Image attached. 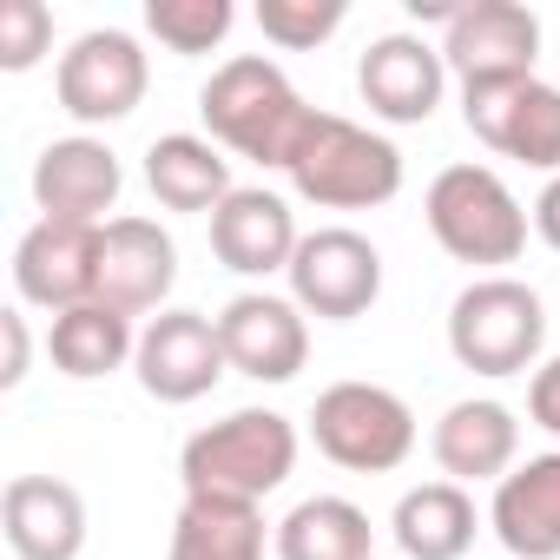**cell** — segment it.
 Instances as JSON below:
<instances>
[{"label": "cell", "instance_id": "obj_1", "mask_svg": "<svg viewBox=\"0 0 560 560\" xmlns=\"http://www.w3.org/2000/svg\"><path fill=\"white\" fill-rule=\"evenodd\" d=\"M198 113H205L211 145H224V152H237V159H250V165L284 172L317 106H304V93L284 80V67H277V60L237 54V60H224V67L205 80Z\"/></svg>", "mask_w": 560, "mask_h": 560}, {"label": "cell", "instance_id": "obj_2", "mask_svg": "<svg viewBox=\"0 0 560 560\" xmlns=\"http://www.w3.org/2000/svg\"><path fill=\"white\" fill-rule=\"evenodd\" d=\"M298 468V429L277 409H231L224 422L198 429L178 448V481L185 494L205 501H244L257 508L264 494H277Z\"/></svg>", "mask_w": 560, "mask_h": 560}, {"label": "cell", "instance_id": "obj_3", "mask_svg": "<svg viewBox=\"0 0 560 560\" xmlns=\"http://www.w3.org/2000/svg\"><path fill=\"white\" fill-rule=\"evenodd\" d=\"M284 178L317 211H376L402 191V152L343 113H311Z\"/></svg>", "mask_w": 560, "mask_h": 560}, {"label": "cell", "instance_id": "obj_4", "mask_svg": "<svg viewBox=\"0 0 560 560\" xmlns=\"http://www.w3.org/2000/svg\"><path fill=\"white\" fill-rule=\"evenodd\" d=\"M422 218H429L435 244L455 264H475V270L514 264L527 250V224H534V211H521V198L508 191V178L494 165H448V172H435V185L422 198Z\"/></svg>", "mask_w": 560, "mask_h": 560}, {"label": "cell", "instance_id": "obj_5", "mask_svg": "<svg viewBox=\"0 0 560 560\" xmlns=\"http://www.w3.org/2000/svg\"><path fill=\"white\" fill-rule=\"evenodd\" d=\"M547 343V304L521 277H475V284L448 304V350L475 376H527L540 370Z\"/></svg>", "mask_w": 560, "mask_h": 560}, {"label": "cell", "instance_id": "obj_6", "mask_svg": "<svg viewBox=\"0 0 560 560\" xmlns=\"http://www.w3.org/2000/svg\"><path fill=\"white\" fill-rule=\"evenodd\" d=\"M317 448L350 475H389L416 455V409L383 383H330L311 409Z\"/></svg>", "mask_w": 560, "mask_h": 560}, {"label": "cell", "instance_id": "obj_7", "mask_svg": "<svg viewBox=\"0 0 560 560\" xmlns=\"http://www.w3.org/2000/svg\"><path fill=\"white\" fill-rule=\"evenodd\" d=\"M291 304L304 317H324V324H357L376 298H383V250L350 231V224H324L298 244L291 257Z\"/></svg>", "mask_w": 560, "mask_h": 560}, {"label": "cell", "instance_id": "obj_8", "mask_svg": "<svg viewBox=\"0 0 560 560\" xmlns=\"http://www.w3.org/2000/svg\"><path fill=\"white\" fill-rule=\"evenodd\" d=\"M152 86V60L132 34L119 27H93L80 34L67 54H60V73H54V93H60V113L80 119V126H119L139 113Z\"/></svg>", "mask_w": 560, "mask_h": 560}, {"label": "cell", "instance_id": "obj_9", "mask_svg": "<svg viewBox=\"0 0 560 560\" xmlns=\"http://www.w3.org/2000/svg\"><path fill=\"white\" fill-rule=\"evenodd\" d=\"M462 119H468V132L488 152L560 178V86H547L540 73L534 80H508V86H468L462 93Z\"/></svg>", "mask_w": 560, "mask_h": 560}, {"label": "cell", "instance_id": "obj_10", "mask_svg": "<svg viewBox=\"0 0 560 560\" xmlns=\"http://www.w3.org/2000/svg\"><path fill=\"white\" fill-rule=\"evenodd\" d=\"M442 60L448 73L468 86H508V80H534L540 60V21L521 0H468V8L442 27Z\"/></svg>", "mask_w": 560, "mask_h": 560}, {"label": "cell", "instance_id": "obj_11", "mask_svg": "<svg viewBox=\"0 0 560 560\" xmlns=\"http://www.w3.org/2000/svg\"><path fill=\"white\" fill-rule=\"evenodd\" d=\"M231 370L224 357V337H218V317L205 311H159L145 330H139V357H132V376L152 402H198L218 389V376Z\"/></svg>", "mask_w": 560, "mask_h": 560}, {"label": "cell", "instance_id": "obj_12", "mask_svg": "<svg viewBox=\"0 0 560 560\" xmlns=\"http://www.w3.org/2000/svg\"><path fill=\"white\" fill-rule=\"evenodd\" d=\"M100 231L106 224H60L40 218L21 244H14V291L34 311H73L100 298Z\"/></svg>", "mask_w": 560, "mask_h": 560}, {"label": "cell", "instance_id": "obj_13", "mask_svg": "<svg viewBox=\"0 0 560 560\" xmlns=\"http://www.w3.org/2000/svg\"><path fill=\"white\" fill-rule=\"evenodd\" d=\"M218 337L237 376L250 383H291L311 363V324L291 298H270V291H244L218 311Z\"/></svg>", "mask_w": 560, "mask_h": 560}, {"label": "cell", "instance_id": "obj_14", "mask_svg": "<svg viewBox=\"0 0 560 560\" xmlns=\"http://www.w3.org/2000/svg\"><path fill=\"white\" fill-rule=\"evenodd\" d=\"M442 86H448V60L422 34H383L357 60V93H363V106L383 126H422V119H435Z\"/></svg>", "mask_w": 560, "mask_h": 560}, {"label": "cell", "instance_id": "obj_15", "mask_svg": "<svg viewBox=\"0 0 560 560\" xmlns=\"http://www.w3.org/2000/svg\"><path fill=\"white\" fill-rule=\"evenodd\" d=\"M172 284H178V244L159 218H113L100 231V304L145 317L165 311Z\"/></svg>", "mask_w": 560, "mask_h": 560}, {"label": "cell", "instance_id": "obj_16", "mask_svg": "<svg viewBox=\"0 0 560 560\" xmlns=\"http://www.w3.org/2000/svg\"><path fill=\"white\" fill-rule=\"evenodd\" d=\"M126 191V172H119V152L106 139H54L40 159H34V205L40 218H60V224H113L106 211L119 205Z\"/></svg>", "mask_w": 560, "mask_h": 560}, {"label": "cell", "instance_id": "obj_17", "mask_svg": "<svg viewBox=\"0 0 560 560\" xmlns=\"http://www.w3.org/2000/svg\"><path fill=\"white\" fill-rule=\"evenodd\" d=\"M0 534H8L14 560H80L86 501L60 475H14L0 494Z\"/></svg>", "mask_w": 560, "mask_h": 560}, {"label": "cell", "instance_id": "obj_18", "mask_svg": "<svg viewBox=\"0 0 560 560\" xmlns=\"http://www.w3.org/2000/svg\"><path fill=\"white\" fill-rule=\"evenodd\" d=\"M488 527L514 560H560V448L527 455L494 481Z\"/></svg>", "mask_w": 560, "mask_h": 560}, {"label": "cell", "instance_id": "obj_19", "mask_svg": "<svg viewBox=\"0 0 560 560\" xmlns=\"http://www.w3.org/2000/svg\"><path fill=\"white\" fill-rule=\"evenodd\" d=\"M298 244H304V237H298L291 205L277 198V191H264V185H237V191L211 211V250H218V264L237 270V277L291 270Z\"/></svg>", "mask_w": 560, "mask_h": 560}, {"label": "cell", "instance_id": "obj_20", "mask_svg": "<svg viewBox=\"0 0 560 560\" xmlns=\"http://www.w3.org/2000/svg\"><path fill=\"white\" fill-rule=\"evenodd\" d=\"M429 448H435V468H442L455 488H468V481H501V475L514 468V455H521V422H514L508 402L468 396V402L442 409Z\"/></svg>", "mask_w": 560, "mask_h": 560}, {"label": "cell", "instance_id": "obj_21", "mask_svg": "<svg viewBox=\"0 0 560 560\" xmlns=\"http://www.w3.org/2000/svg\"><path fill=\"white\" fill-rule=\"evenodd\" d=\"M145 185L165 211H218L237 185H231V159L224 145L198 139V132H165L145 152Z\"/></svg>", "mask_w": 560, "mask_h": 560}, {"label": "cell", "instance_id": "obj_22", "mask_svg": "<svg viewBox=\"0 0 560 560\" xmlns=\"http://www.w3.org/2000/svg\"><path fill=\"white\" fill-rule=\"evenodd\" d=\"M47 357H54L60 376H73V383H100V376H113V370H126V363L139 357V330H132L126 311H113V304L93 298V304H73V311L54 317V330H47Z\"/></svg>", "mask_w": 560, "mask_h": 560}, {"label": "cell", "instance_id": "obj_23", "mask_svg": "<svg viewBox=\"0 0 560 560\" xmlns=\"http://www.w3.org/2000/svg\"><path fill=\"white\" fill-rule=\"evenodd\" d=\"M475 527H481L475 521V501L455 481H422L389 514V534H396V547L409 560H462L475 547Z\"/></svg>", "mask_w": 560, "mask_h": 560}, {"label": "cell", "instance_id": "obj_24", "mask_svg": "<svg viewBox=\"0 0 560 560\" xmlns=\"http://www.w3.org/2000/svg\"><path fill=\"white\" fill-rule=\"evenodd\" d=\"M277 560H376L370 553V514L343 494H311L277 521Z\"/></svg>", "mask_w": 560, "mask_h": 560}, {"label": "cell", "instance_id": "obj_25", "mask_svg": "<svg viewBox=\"0 0 560 560\" xmlns=\"http://www.w3.org/2000/svg\"><path fill=\"white\" fill-rule=\"evenodd\" d=\"M165 560H264V514L244 508V501L185 494Z\"/></svg>", "mask_w": 560, "mask_h": 560}, {"label": "cell", "instance_id": "obj_26", "mask_svg": "<svg viewBox=\"0 0 560 560\" xmlns=\"http://www.w3.org/2000/svg\"><path fill=\"white\" fill-rule=\"evenodd\" d=\"M231 21H237L231 0H145V34H152L165 54H185V60L224 47Z\"/></svg>", "mask_w": 560, "mask_h": 560}, {"label": "cell", "instance_id": "obj_27", "mask_svg": "<svg viewBox=\"0 0 560 560\" xmlns=\"http://www.w3.org/2000/svg\"><path fill=\"white\" fill-rule=\"evenodd\" d=\"M343 0H257V27L270 47H284V54H311L324 47L337 27H343Z\"/></svg>", "mask_w": 560, "mask_h": 560}, {"label": "cell", "instance_id": "obj_28", "mask_svg": "<svg viewBox=\"0 0 560 560\" xmlns=\"http://www.w3.org/2000/svg\"><path fill=\"white\" fill-rule=\"evenodd\" d=\"M54 54V8L47 0H8L0 8V73H27Z\"/></svg>", "mask_w": 560, "mask_h": 560}, {"label": "cell", "instance_id": "obj_29", "mask_svg": "<svg viewBox=\"0 0 560 560\" xmlns=\"http://www.w3.org/2000/svg\"><path fill=\"white\" fill-rule=\"evenodd\" d=\"M0 389H21L27 383V357H34V343H27V311L14 304V311H0Z\"/></svg>", "mask_w": 560, "mask_h": 560}, {"label": "cell", "instance_id": "obj_30", "mask_svg": "<svg viewBox=\"0 0 560 560\" xmlns=\"http://www.w3.org/2000/svg\"><path fill=\"white\" fill-rule=\"evenodd\" d=\"M527 416H534V429H547V435L560 442V357H547V363L534 370V383H527Z\"/></svg>", "mask_w": 560, "mask_h": 560}, {"label": "cell", "instance_id": "obj_31", "mask_svg": "<svg viewBox=\"0 0 560 560\" xmlns=\"http://www.w3.org/2000/svg\"><path fill=\"white\" fill-rule=\"evenodd\" d=\"M534 237H540L547 250H560V178H547L540 198H534Z\"/></svg>", "mask_w": 560, "mask_h": 560}]
</instances>
